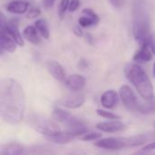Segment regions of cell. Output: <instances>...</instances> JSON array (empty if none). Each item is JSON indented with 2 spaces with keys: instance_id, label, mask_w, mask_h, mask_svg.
I'll list each match as a JSON object with an SVG mask.
<instances>
[{
  "instance_id": "cell-1",
  "label": "cell",
  "mask_w": 155,
  "mask_h": 155,
  "mask_svg": "<svg viewBox=\"0 0 155 155\" xmlns=\"http://www.w3.org/2000/svg\"><path fill=\"white\" fill-rule=\"evenodd\" d=\"M25 94L20 84L11 78L2 79L0 83V115L11 125L18 124L24 118Z\"/></svg>"
},
{
  "instance_id": "cell-2",
  "label": "cell",
  "mask_w": 155,
  "mask_h": 155,
  "mask_svg": "<svg viewBox=\"0 0 155 155\" xmlns=\"http://www.w3.org/2000/svg\"><path fill=\"white\" fill-rule=\"evenodd\" d=\"M133 34L134 39L142 45L150 42V18L144 0H134L133 5Z\"/></svg>"
},
{
  "instance_id": "cell-3",
  "label": "cell",
  "mask_w": 155,
  "mask_h": 155,
  "mask_svg": "<svg viewBox=\"0 0 155 155\" xmlns=\"http://www.w3.org/2000/svg\"><path fill=\"white\" fill-rule=\"evenodd\" d=\"M155 138L153 134H142L131 137H110L99 139L94 145L105 150H120L128 147H138L149 143Z\"/></svg>"
},
{
  "instance_id": "cell-4",
  "label": "cell",
  "mask_w": 155,
  "mask_h": 155,
  "mask_svg": "<svg viewBox=\"0 0 155 155\" xmlns=\"http://www.w3.org/2000/svg\"><path fill=\"white\" fill-rule=\"evenodd\" d=\"M128 80L134 85L143 99H151L154 96L153 84L144 70L136 64H129L125 67Z\"/></svg>"
},
{
  "instance_id": "cell-5",
  "label": "cell",
  "mask_w": 155,
  "mask_h": 155,
  "mask_svg": "<svg viewBox=\"0 0 155 155\" xmlns=\"http://www.w3.org/2000/svg\"><path fill=\"white\" fill-rule=\"evenodd\" d=\"M30 124L35 131L45 135L46 137L57 134L62 132L57 124L44 117L35 116L31 119Z\"/></svg>"
},
{
  "instance_id": "cell-6",
  "label": "cell",
  "mask_w": 155,
  "mask_h": 155,
  "mask_svg": "<svg viewBox=\"0 0 155 155\" xmlns=\"http://www.w3.org/2000/svg\"><path fill=\"white\" fill-rule=\"evenodd\" d=\"M53 116L56 121L66 125L69 128H74V127L84 125V123L83 121L73 116L70 113L64 111L62 108H58V107L54 108V112H53Z\"/></svg>"
},
{
  "instance_id": "cell-7",
  "label": "cell",
  "mask_w": 155,
  "mask_h": 155,
  "mask_svg": "<svg viewBox=\"0 0 155 155\" xmlns=\"http://www.w3.org/2000/svg\"><path fill=\"white\" fill-rule=\"evenodd\" d=\"M120 97L124 106L132 112H137L139 100H137L134 91L128 85H123L119 91Z\"/></svg>"
},
{
  "instance_id": "cell-8",
  "label": "cell",
  "mask_w": 155,
  "mask_h": 155,
  "mask_svg": "<svg viewBox=\"0 0 155 155\" xmlns=\"http://www.w3.org/2000/svg\"><path fill=\"white\" fill-rule=\"evenodd\" d=\"M0 27L4 28L12 37L13 39L18 44L19 46H24L25 43L22 38V35H20V32L17 27V24L15 23V20L12 19L10 21H5L3 14H1V22H0Z\"/></svg>"
},
{
  "instance_id": "cell-9",
  "label": "cell",
  "mask_w": 155,
  "mask_h": 155,
  "mask_svg": "<svg viewBox=\"0 0 155 155\" xmlns=\"http://www.w3.org/2000/svg\"><path fill=\"white\" fill-rule=\"evenodd\" d=\"M96 128L100 130L101 132H105V133H118V132H124L127 129V126L117 120L114 121H108V122H102L96 124Z\"/></svg>"
},
{
  "instance_id": "cell-10",
  "label": "cell",
  "mask_w": 155,
  "mask_h": 155,
  "mask_svg": "<svg viewBox=\"0 0 155 155\" xmlns=\"http://www.w3.org/2000/svg\"><path fill=\"white\" fill-rule=\"evenodd\" d=\"M18 44L13 39V37L4 29L0 27V47L1 50H5L9 53H13L16 50Z\"/></svg>"
},
{
  "instance_id": "cell-11",
  "label": "cell",
  "mask_w": 155,
  "mask_h": 155,
  "mask_svg": "<svg viewBox=\"0 0 155 155\" xmlns=\"http://www.w3.org/2000/svg\"><path fill=\"white\" fill-rule=\"evenodd\" d=\"M46 68L48 72L51 74V75L56 79L59 82H65L66 77H65V72L63 68V66L56 61L54 60H49L46 63Z\"/></svg>"
},
{
  "instance_id": "cell-12",
  "label": "cell",
  "mask_w": 155,
  "mask_h": 155,
  "mask_svg": "<svg viewBox=\"0 0 155 155\" xmlns=\"http://www.w3.org/2000/svg\"><path fill=\"white\" fill-rule=\"evenodd\" d=\"M84 101H85V98L83 94H74L61 100L59 104L64 107H67L70 109H75V108L81 107L84 104Z\"/></svg>"
},
{
  "instance_id": "cell-13",
  "label": "cell",
  "mask_w": 155,
  "mask_h": 155,
  "mask_svg": "<svg viewBox=\"0 0 155 155\" xmlns=\"http://www.w3.org/2000/svg\"><path fill=\"white\" fill-rule=\"evenodd\" d=\"M153 51L150 46V42H146L141 45V48L134 54L133 60L135 62H150L153 59Z\"/></svg>"
},
{
  "instance_id": "cell-14",
  "label": "cell",
  "mask_w": 155,
  "mask_h": 155,
  "mask_svg": "<svg viewBox=\"0 0 155 155\" xmlns=\"http://www.w3.org/2000/svg\"><path fill=\"white\" fill-rule=\"evenodd\" d=\"M66 86L74 93L80 92L85 86V78L80 74H72L65 81Z\"/></svg>"
},
{
  "instance_id": "cell-15",
  "label": "cell",
  "mask_w": 155,
  "mask_h": 155,
  "mask_svg": "<svg viewBox=\"0 0 155 155\" xmlns=\"http://www.w3.org/2000/svg\"><path fill=\"white\" fill-rule=\"evenodd\" d=\"M118 94L114 90H108L101 96V104L107 109L114 108L118 103Z\"/></svg>"
},
{
  "instance_id": "cell-16",
  "label": "cell",
  "mask_w": 155,
  "mask_h": 155,
  "mask_svg": "<svg viewBox=\"0 0 155 155\" xmlns=\"http://www.w3.org/2000/svg\"><path fill=\"white\" fill-rule=\"evenodd\" d=\"M29 3L25 1H21V0H15L10 2L6 5V10L10 13L13 14H24L28 11L29 8Z\"/></svg>"
},
{
  "instance_id": "cell-17",
  "label": "cell",
  "mask_w": 155,
  "mask_h": 155,
  "mask_svg": "<svg viewBox=\"0 0 155 155\" xmlns=\"http://www.w3.org/2000/svg\"><path fill=\"white\" fill-rule=\"evenodd\" d=\"M23 36L29 43L35 45H37L41 43V38L38 35V30L36 29L35 26H33V25L26 26L23 31Z\"/></svg>"
},
{
  "instance_id": "cell-18",
  "label": "cell",
  "mask_w": 155,
  "mask_h": 155,
  "mask_svg": "<svg viewBox=\"0 0 155 155\" xmlns=\"http://www.w3.org/2000/svg\"><path fill=\"white\" fill-rule=\"evenodd\" d=\"M25 153V148L17 143H9L2 146L1 155H19Z\"/></svg>"
},
{
  "instance_id": "cell-19",
  "label": "cell",
  "mask_w": 155,
  "mask_h": 155,
  "mask_svg": "<svg viewBox=\"0 0 155 155\" xmlns=\"http://www.w3.org/2000/svg\"><path fill=\"white\" fill-rule=\"evenodd\" d=\"M48 141L57 143V144H66L70 142H72L74 138H76L71 132L67 131L65 133H59L57 134L52 135V136H47L46 137Z\"/></svg>"
},
{
  "instance_id": "cell-20",
  "label": "cell",
  "mask_w": 155,
  "mask_h": 155,
  "mask_svg": "<svg viewBox=\"0 0 155 155\" xmlns=\"http://www.w3.org/2000/svg\"><path fill=\"white\" fill-rule=\"evenodd\" d=\"M144 101L140 102L138 104L137 112L143 114H151L155 113V96L151 99H143Z\"/></svg>"
},
{
  "instance_id": "cell-21",
  "label": "cell",
  "mask_w": 155,
  "mask_h": 155,
  "mask_svg": "<svg viewBox=\"0 0 155 155\" xmlns=\"http://www.w3.org/2000/svg\"><path fill=\"white\" fill-rule=\"evenodd\" d=\"M35 26L36 27V29L38 30V32L41 34V35L45 38V39H49L50 37V32H49V28L47 25V23L45 19H37L35 22Z\"/></svg>"
},
{
  "instance_id": "cell-22",
  "label": "cell",
  "mask_w": 155,
  "mask_h": 155,
  "mask_svg": "<svg viewBox=\"0 0 155 155\" xmlns=\"http://www.w3.org/2000/svg\"><path fill=\"white\" fill-rule=\"evenodd\" d=\"M103 136V134L101 133H95V132H88L86 134H84V135H82L80 137V139L82 141L87 142V141H96L101 139Z\"/></svg>"
},
{
  "instance_id": "cell-23",
  "label": "cell",
  "mask_w": 155,
  "mask_h": 155,
  "mask_svg": "<svg viewBox=\"0 0 155 155\" xmlns=\"http://www.w3.org/2000/svg\"><path fill=\"white\" fill-rule=\"evenodd\" d=\"M69 0H61L60 2V5H59V11H58V15L60 20H63L66 14V10L69 7Z\"/></svg>"
},
{
  "instance_id": "cell-24",
  "label": "cell",
  "mask_w": 155,
  "mask_h": 155,
  "mask_svg": "<svg viewBox=\"0 0 155 155\" xmlns=\"http://www.w3.org/2000/svg\"><path fill=\"white\" fill-rule=\"evenodd\" d=\"M78 23H79V25H81V26H83V27H90V26H92V25H96L95 24V22L91 18V17H89V16H87V15H84V16H81L79 19H78Z\"/></svg>"
},
{
  "instance_id": "cell-25",
  "label": "cell",
  "mask_w": 155,
  "mask_h": 155,
  "mask_svg": "<svg viewBox=\"0 0 155 155\" xmlns=\"http://www.w3.org/2000/svg\"><path fill=\"white\" fill-rule=\"evenodd\" d=\"M97 114L101 117H104V118H106V119H110V120H117V119H121V117L115 114H113L111 112H107V111H104V110H100L98 109L96 111Z\"/></svg>"
},
{
  "instance_id": "cell-26",
  "label": "cell",
  "mask_w": 155,
  "mask_h": 155,
  "mask_svg": "<svg viewBox=\"0 0 155 155\" xmlns=\"http://www.w3.org/2000/svg\"><path fill=\"white\" fill-rule=\"evenodd\" d=\"M83 14L85 15H87V16H89V17H91L95 22V24H98L99 21H100V18H99L98 15L94 10H92L90 8H84V9H83Z\"/></svg>"
},
{
  "instance_id": "cell-27",
  "label": "cell",
  "mask_w": 155,
  "mask_h": 155,
  "mask_svg": "<svg viewBox=\"0 0 155 155\" xmlns=\"http://www.w3.org/2000/svg\"><path fill=\"white\" fill-rule=\"evenodd\" d=\"M41 14L40 12V9L37 8V7H33L31 9L28 10V13L26 14V17L27 18H35L37 17L39 15Z\"/></svg>"
},
{
  "instance_id": "cell-28",
  "label": "cell",
  "mask_w": 155,
  "mask_h": 155,
  "mask_svg": "<svg viewBox=\"0 0 155 155\" xmlns=\"http://www.w3.org/2000/svg\"><path fill=\"white\" fill-rule=\"evenodd\" d=\"M80 5V0H71L69 3V11L70 12H74Z\"/></svg>"
},
{
  "instance_id": "cell-29",
  "label": "cell",
  "mask_w": 155,
  "mask_h": 155,
  "mask_svg": "<svg viewBox=\"0 0 155 155\" xmlns=\"http://www.w3.org/2000/svg\"><path fill=\"white\" fill-rule=\"evenodd\" d=\"M109 1L114 7L120 8V7H123L124 5H125V4L127 3L128 0H109Z\"/></svg>"
},
{
  "instance_id": "cell-30",
  "label": "cell",
  "mask_w": 155,
  "mask_h": 155,
  "mask_svg": "<svg viewBox=\"0 0 155 155\" xmlns=\"http://www.w3.org/2000/svg\"><path fill=\"white\" fill-rule=\"evenodd\" d=\"M54 2H55V0H42V5L45 9H49V8L53 7Z\"/></svg>"
},
{
  "instance_id": "cell-31",
  "label": "cell",
  "mask_w": 155,
  "mask_h": 155,
  "mask_svg": "<svg viewBox=\"0 0 155 155\" xmlns=\"http://www.w3.org/2000/svg\"><path fill=\"white\" fill-rule=\"evenodd\" d=\"M155 149V141L154 142H152V143H149L147 144L144 145L143 147V151H151V150H154Z\"/></svg>"
},
{
  "instance_id": "cell-32",
  "label": "cell",
  "mask_w": 155,
  "mask_h": 155,
  "mask_svg": "<svg viewBox=\"0 0 155 155\" xmlns=\"http://www.w3.org/2000/svg\"><path fill=\"white\" fill-rule=\"evenodd\" d=\"M150 46H151L153 53L155 54V36H152L151 41H150Z\"/></svg>"
},
{
  "instance_id": "cell-33",
  "label": "cell",
  "mask_w": 155,
  "mask_h": 155,
  "mask_svg": "<svg viewBox=\"0 0 155 155\" xmlns=\"http://www.w3.org/2000/svg\"><path fill=\"white\" fill-rule=\"evenodd\" d=\"M74 35H77V36H82V35H83V31H82V30L80 29V27H78V26L74 27Z\"/></svg>"
},
{
  "instance_id": "cell-34",
  "label": "cell",
  "mask_w": 155,
  "mask_h": 155,
  "mask_svg": "<svg viewBox=\"0 0 155 155\" xmlns=\"http://www.w3.org/2000/svg\"><path fill=\"white\" fill-rule=\"evenodd\" d=\"M153 76L155 77V63H154V64H153Z\"/></svg>"
},
{
  "instance_id": "cell-35",
  "label": "cell",
  "mask_w": 155,
  "mask_h": 155,
  "mask_svg": "<svg viewBox=\"0 0 155 155\" xmlns=\"http://www.w3.org/2000/svg\"><path fill=\"white\" fill-rule=\"evenodd\" d=\"M154 127H155V123H154Z\"/></svg>"
}]
</instances>
